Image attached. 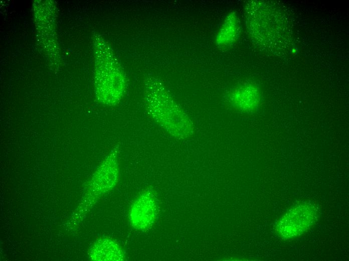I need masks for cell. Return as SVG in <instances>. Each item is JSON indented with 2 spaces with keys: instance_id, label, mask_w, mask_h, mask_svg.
<instances>
[{
  "instance_id": "1",
  "label": "cell",
  "mask_w": 349,
  "mask_h": 261,
  "mask_svg": "<svg viewBox=\"0 0 349 261\" xmlns=\"http://www.w3.org/2000/svg\"><path fill=\"white\" fill-rule=\"evenodd\" d=\"M160 86L153 80L145 84L147 106L153 119L169 134L179 139L192 135L189 118L170 100Z\"/></svg>"
},
{
  "instance_id": "2",
  "label": "cell",
  "mask_w": 349,
  "mask_h": 261,
  "mask_svg": "<svg viewBox=\"0 0 349 261\" xmlns=\"http://www.w3.org/2000/svg\"><path fill=\"white\" fill-rule=\"evenodd\" d=\"M317 211L314 206L301 204L290 209L282 217L277 225V231L283 238L300 235L315 222Z\"/></svg>"
},
{
  "instance_id": "3",
  "label": "cell",
  "mask_w": 349,
  "mask_h": 261,
  "mask_svg": "<svg viewBox=\"0 0 349 261\" xmlns=\"http://www.w3.org/2000/svg\"><path fill=\"white\" fill-rule=\"evenodd\" d=\"M157 211L156 198L151 188L144 190L131 206L129 218L132 226L146 230L154 223Z\"/></svg>"
},
{
  "instance_id": "4",
  "label": "cell",
  "mask_w": 349,
  "mask_h": 261,
  "mask_svg": "<svg viewBox=\"0 0 349 261\" xmlns=\"http://www.w3.org/2000/svg\"><path fill=\"white\" fill-rule=\"evenodd\" d=\"M231 103L237 109L250 111L258 106L260 100L258 88L253 84L246 83L237 87L230 95Z\"/></svg>"
},
{
  "instance_id": "5",
  "label": "cell",
  "mask_w": 349,
  "mask_h": 261,
  "mask_svg": "<svg viewBox=\"0 0 349 261\" xmlns=\"http://www.w3.org/2000/svg\"><path fill=\"white\" fill-rule=\"evenodd\" d=\"M93 259L99 260H123L125 255L123 248L114 240L105 239L99 241L91 251Z\"/></svg>"
},
{
  "instance_id": "6",
  "label": "cell",
  "mask_w": 349,
  "mask_h": 261,
  "mask_svg": "<svg viewBox=\"0 0 349 261\" xmlns=\"http://www.w3.org/2000/svg\"><path fill=\"white\" fill-rule=\"evenodd\" d=\"M239 31L238 19L236 14L231 13L226 18L217 34V44L221 47L229 46L236 40Z\"/></svg>"
}]
</instances>
